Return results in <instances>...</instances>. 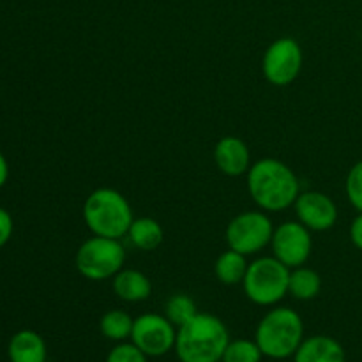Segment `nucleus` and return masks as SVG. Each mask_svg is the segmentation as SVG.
<instances>
[{"mask_svg":"<svg viewBox=\"0 0 362 362\" xmlns=\"http://www.w3.org/2000/svg\"><path fill=\"white\" fill-rule=\"evenodd\" d=\"M247 191L255 204L267 212L292 207L300 194L299 179L286 163L264 158L247 170Z\"/></svg>","mask_w":362,"mask_h":362,"instance_id":"1","label":"nucleus"},{"mask_svg":"<svg viewBox=\"0 0 362 362\" xmlns=\"http://www.w3.org/2000/svg\"><path fill=\"white\" fill-rule=\"evenodd\" d=\"M230 343L225 322L211 313H197L177 329L175 354L180 362H221Z\"/></svg>","mask_w":362,"mask_h":362,"instance_id":"2","label":"nucleus"},{"mask_svg":"<svg viewBox=\"0 0 362 362\" xmlns=\"http://www.w3.org/2000/svg\"><path fill=\"white\" fill-rule=\"evenodd\" d=\"M133 209L122 193L112 187L94 189L83 204V221L94 235L122 239L133 223Z\"/></svg>","mask_w":362,"mask_h":362,"instance_id":"3","label":"nucleus"},{"mask_svg":"<svg viewBox=\"0 0 362 362\" xmlns=\"http://www.w3.org/2000/svg\"><path fill=\"white\" fill-rule=\"evenodd\" d=\"M264 357L281 361L293 357L304 341V324L300 315L292 308H272L260 320L255 334Z\"/></svg>","mask_w":362,"mask_h":362,"instance_id":"4","label":"nucleus"},{"mask_svg":"<svg viewBox=\"0 0 362 362\" xmlns=\"http://www.w3.org/2000/svg\"><path fill=\"white\" fill-rule=\"evenodd\" d=\"M290 267L272 257L257 258L247 265L243 288L247 299L258 306H276L288 293Z\"/></svg>","mask_w":362,"mask_h":362,"instance_id":"5","label":"nucleus"},{"mask_svg":"<svg viewBox=\"0 0 362 362\" xmlns=\"http://www.w3.org/2000/svg\"><path fill=\"white\" fill-rule=\"evenodd\" d=\"M126 264V250L120 239L94 235L76 251V269L90 281H105L120 272Z\"/></svg>","mask_w":362,"mask_h":362,"instance_id":"6","label":"nucleus"},{"mask_svg":"<svg viewBox=\"0 0 362 362\" xmlns=\"http://www.w3.org/2000/svg\"><path fill=\"white\" fill-rule=\"evenodd\" d=\"M274 226L262 211L240 212L226 226V244L230 250L244 255H255L267 247L272 240Z\"/></svg>","mask_w":362,"mask_h":362,"instance_id":"7","label":"nucleus"},{"mask_svg":"<svg viewBox=\"0 0 362 362\" xmlns=\"http://www.w3.org/2000/svg\"><path fill=\"white\" fill-rule=\"evenodd\" d=\"M303 48L293 37H279L269 45L262 59V71L269 83L276 87L292 85L303 71Z\"/></svg>","mask_w":362,"mask_h":362,"instance_id":"8","label":"nucleus"},{"mask_svg":"<svg viewBox=\"0 0 362 362\" xmlns=\"http://www.w3.org/2000/svg\"><path fill=\"white\" fill-rule=\"evenodd\" d=\"M177 327L165 315L145 313L134 318L131 343L147 357H163L175 349Z\"/></svg>","mask_w":362,"mask_h":362,"instance_id":"9","label":"nucleus"},{"mask_svg":"<svg viewBox=\"0 0 362 362\" xmlns=\"http://www.w3.org/2000/svg\"><path fill=\"white\" fill-rule=\"evenodd\" d=\"M272 253L290 269L300 267L311 257L313 239L311 230L300 221H285L272 233Z\"/></svg>","mask_w":362,"mask_h":362,"instance_id":"10","label":"nucleus"},{"mask_svg":"<svg viewBox=\"0 0 362 362\" xmlns=\"http://www.w3.org/2000/svg\"><path fill=\"white\" fill-rule=\"evenodd\" d=\"M297 218L311 232H327L338 221V207L334 200L320 191H304L293 204Z\"/></svg>","mask_w":362,"mask_h":362,"instance_id":"11","label":"nucleus"},{"mask_svg":"<svg viewBox=\"0 0 362 362\" xmlns=\"http://www.w3.org/2000/svg\"><path fill=\"white\" fill-rule=\"evenodd\" d=\"M214 161L221 173L239 177L251 168V154L246 141L237 136H225L216 144Z\"/></svg>","mask_w":362,"mask_h":362,"instance_id":"12","label":"nucleus"},{"mask_svg":"<svg viewBox=\"0 0 362 362\" xmlns=\"http://www.w3.org/2000/svg\"><path fill=\"white\" fill-rule=\"evenodd\" d=\"M293 362H346V354L338 339L317 334L300 343Z\"/></svg>","mask_w":362,"mask_h":362,"instance_id":"13","label":"nucleus"},{"mask_svg":"<svg viewBox=\"0 0 362 362\" xmlns=\"http://www.w3.org/2000/svg\"><path fill=\"white\" fill-rule=\"evenodd\" d=\"M7 356L11 362H46L48 349L39 332L32 329H21L9 339Z\"/></svg>","mask_w":362,"mask_h":362,"instance_id":"14","label":"nucleus"},{"mask_svg":"<svg viewBox=\"0 0 362 362\" xmlns=\"http://www.w3.org/2000/svg\"><path fill=\"white\" fill-rule=\"evenodd\" d=\"M113 292L126 303H141L152 293V283L136 269H122L113 276Z\"/></svg>","mask_w":362,"mask_h":362,"instance_id":"15","label":"nucleus"},{"mask_svg":"<svg viewBox=\"0 0 362 362\" xmlns=\"http://www.w3.org/2000/svg\"><path fill=\"white\" fill-rule=\"evenodd\" d=\"M131 244L141 251H154L156 247L161 246L165 239V232L159 221L154 218H136L133 219L127 232Z\"/></svg>","mask_w":362,"mask_h":362,"instance_id":"16","label":"nucleus"},{"mask_svg":"<svg viewBox=\"0 0 362 362\" xmlns=\"http://www.w3.org/2000/svg\"><path fill=\"white\" fill-rule=\"evenodd\" d=\"M322 290V278L317 271L310 267L290 269L288 279V293L293 299L299 300H311L320 293Z\"/></svg>","mask_w":362,"mask_h":362,"instance_id":"17","label":"nucleus"},{"mask_svg":"<svg viewBox=\"0 0 362 362\" xmlns=\"http://www.w3.org/2000/svg\"><path fill=\"white\" fill-rule=\"evenodd\" d=\"M247 262L246 257L237 251L230 250L225 251L218 257L214 265L216 278L223 283V285H239L244 281V276L247 272Z\"/></svg>","mask_w":362,"mask_h":362,"instance_id":"18","label":"nucleus"},{"mask_svg":"<svg viewBox=\"0 0 362 362\" xmlns=\"http://www.w3.org/2000/svg\"><path fill=\"white\" fill-rule=\"evenodd\" d=\"M133 324L134 318H131V315L126 313L124 310H110L103 315L101 322H99V329H101V334L106 339L122 343L127 338H131Z\"/></svg>","mask_w":362,"mask_h":362,"instance_id":"19","label":"nucleus"},{"mask_svg":"<svg viewBox=\"0 0 362 362\" xmlns=\"http://www.w3.org/2000/svg\"><path fill=\"white\" fill-rule=\"evenodd\" d=\"M198 313L197 303L187 293H173L165 304V317L175 325L177 329L189 322Z\"/></svg>","mask_w":362,"mask_h":362,"instance_id":"20","label":"nucleus"},{"mask_svg":"<svg viewBox=\"0 0 362 362\" xmlns=\"http://www.w3.org/2000/svg\"><path fill=\"white\" fill-rule=\"evenodd\" d=\"M264 354L253 339H230L221 362H260Z\"/></svg>","mask_w":362,"mask_h":362,"instance_id":"21","label":"nucleus"},{"mask_svg":"<svg viewBox=\"0 0 362 362\" xmlns=\"http://www.w3.org/2000/svg\"><path fill=\"white\" fill-rule=\"evenodd\" d=\"M345 193L352 207L357 212H362V161H357L350 168L345 180Z\"/></svg>","mask_w":362,"mask_h":362,"instance_id":"22","label":"nucleus"},{"mask_svg":"<svg viewBox=\"0 0 362 362\" xmlns=\"http://www.w3.org/2000/svg\"><path fill=\"white\" fill-rule=\"evenodd\" d=\"M105 362H147V356L133 343H119L110 350Z\"/></svg>","mask_w":362,"mask_h":362,"instance_id":"23","label":"nucleus"},{"mask_svg":"<svg viewBox=\"0 0 362 362\" xmlns=\"http://www.w3.org/2000/svg\"><path fill=\"white\" fill-rule=\"evenodd\" d=\"M13 232H14L13 216H11L6 209L0 207V250L9 243L11 237H13Z\"/></svg>","mask_w":362,"mask_h":362,"instance_id":"24","label":"nucleus"},{"mask_svg":"<svg viewBox=\"0 0 362 362\" xmlns=\"http://www.w3.org/2000/svg\"><path fill=\"white\" fill-rule=\"evenodd\" d=\"M350 240L357 250L362 251V212L354 218L352 225H350Z\"/></svg>","mask_w":362,"mask_h":362,"instance_id":"25","label":"nucleus"},{"mask_svg":"<svg viewBox=\"0 0 362 362\" xmlns=\"http://www.w3.org/2000/svg\"><path fill=\"white\" fill-rule=\"evenodd\" d=\"M7 179H9V163H7L6 156L0 152V187L6 186Z\"/></svg>","mask_w":362,"mask_h":362,"instance_id":"26","label":"nucleus"}]
</instances>
